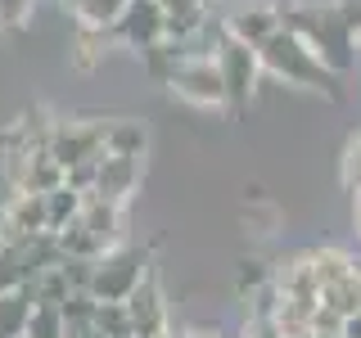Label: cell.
<instances>
[{"label":"cell","instance_id":"obj_1","mask_svg":"<svg viewBox=\"0 0 361 338\" xmlns=\"http://www.w3.org/2000/svg\"><path fill=\"white\" fill-rule=\"evenodd\" d=\"M280 27H289L334 77H343L357 59L361 9L353 5H289L280 9Z\"/></svg>","mask_w":361,"mask_h":338},{"label":"cell","instance_id":"obj_2","mask_svg":"<svg viewBox=\"0 0 361 338\" xmlns=\"http://www.w3.org/2000/svg\"><path fill=\"white\" fill-rule=\"evenodd\" d=\"M253 50H257L262 73L280 77V82H289V86H302V90H325V95H334V82H338V77L321 59H316V54L298 37H293L289 27H276L262 45H253Z\"/></svg>","mask_w":361,"mask_h":338},{"label":"cell","instance_id":"obj_3","mask_svg":"<svg viewBox=\"0 0 361 338\" xmlns=\"http://www.w3.org/2000/svg\"><path fill=\"white\" fill-rule=\"evenodd\" d=\"M149 262H145V253L140 248H109L104 257H95L90 262V280H86V293L95 302H127L131 298V289L140 284L149 270H145Z\"/></svg>","mask_w":361,"mask_h":338},{"label":"cell","instance_id":"obj_4","mask_svg":"<svg viewBox=\"0 0 361 338\" xmlns=\"http://www.w3.org/2000/svg\"><path fill=\"white\" fill-rule=\"evenodd\" d=\"M212 63H217L221 73V86H226V108L240 113L248 99H253L257 90V77H262V63H257V50L235 37H217V45H212Z\"/></svg>","mask_w":361,"mask_h":338},{"label":"cell","instance_id":"obj_5","mask_svg":"<svg viewBox=\"0 0 361 338\" xmlns=\"http://www.w3.org/2000/svg\"><path fill=\"white\" fill-rule=\"evenodd\" d=\"M167 86L190 108H226V86H221V73L212 63V54H185Z\"/></svg>","mask_w":361,"mask_h":338},{"label":"cell","instance_id":"obj_6","mask_svg":"<svg viewBox=\"0 0 361 338\" xmlns=\"http://www.w3.org/2000/svg\"><path fill=\"white\" fill-rule=\"evenodd\" d=\"M104 131H109V122H54V127L45 131V154L59 167L99 158L104 154Z\"/></svg>","mask_w":361,"mask_h":338},{"label":"cell","instance_id":"obj_7","mask_svg":"<svg viewBox=\"0 0 361 338\" xmlns=\"http://www.w3.org/2000/svg\"><path fill=\"white\" fill-rule=\"evenodd\" d=\"M113 41L131 45L135 54L149 50V45H158V41H167L163 5H158V0H131V5L122 9V18L113 23Z\"/></svg>","mask_w":361,"mask_h":338},{"label":"cell","instance_id":"obj_8","mask_svg":"<svg viewBox=\"0 0 361 338\" xmlns=\"http://www.w3.org/2000/svg\"><path fill=\"white\" fill-rule=\"evenodd\" d=\"M127 315H131V334L135 338H167V302L154 275H145L127 298Z\"/></svg>","mask_w":361,"mask_h":338},{"label":"cell","instance_id":"obj_9","mask_svg":"<svg viewBox=\"0 0 361 338\" xmlns=\"http://www.w3.org/2000/svg\"><path fill=\"white\" fill-rule=\"evenodd\" d=\"M77 225L95 239L99 253H109V248L122 244V208L99 194H82V212H77Z\"/></svg>","mask_w":361,"mask_h":338},{"label":"cell","instance_id":"obj_10","mask_svg":"<svg viewBox=\"0 0 361 338\" xmlns=\"http://www.w3.org/2000/svg\"><path fill=\"white\" fill-rule=\"evenodd\" d=\"M135 185H140V158H113L104 154L99 158V176H95V189L90 194H99V199H109V203H127L135 194Z\"/></svg>","mask_w":361,"mask_h":338},{"label":"cell","instance_id":"obj_11","mask_svg":"<svg viewBox=\"0 0 361 338\" xmlns=\"http://www.w3.org/2000/svg\"><path fill=\"white\" fill-rule=\"evenodd\" d=\"M280 27V9H271V5H240V9H231L221 23V32L226 37H235V41H244V45H262L271 32Z\"/></svg>","mask_w":361,"mask_h":338},{"label":"cell","instance_id":"obj_12","mask_svg":"<svg viewBox=\"0 0 361 338\" xmlns=\"http://www.w3.org/2000/svg\"><path fill=\"white\" fill-rule=\"evenodd\" d=\"M321 307H330L338 320L361 311V266H353L348 275H338L334 284H325V289H321Z\"/></svg>","mask_w":361,"mask_h":338},{"label":"cell","instance_id":"obj_13","mask_svg":"<svg viewBox=\"0 0 361 338\" xmlns=\"http://www.w3.org/2000/svg\"><path fill=\"white\" fill-rule=\"evenodd\" d=\"M145 149H149V135H145L140 122H109L104 154H113V158H140V163H145Z\"/></svg>","mask_w":361,"mask_h":338},{"label":"cell","instance_id":"obj_14","mask_svg":"<svg viewBox=\"0 0 361 338\" xmlns=\"http://www.w3.org/2000/svg\"><path fill=\"white\" fill-rule=\"evenodd\" d=\"M77 14V27H90V32H113V23L122 18V9L131 0H68Z\"/></svg>","mask_w":361,"mask_h":338},{"label":"cell","instance_id":"obj_15","mask_svg":"<svg viewBox=\"0 0 361 338\" xmlns=\"http://www.w3.org/2000/svg\"><path fill=\"white\" fill-rule=\"evenodd\" d=\"M77 212H82V194H77V189H68V185L50 189V194H45V234L68 230V225L77 221Z\"/></svg>","mask_w":361,"mask_h":338},{"label":"cell","instance_id":"obj_16","mask_svg":"<svg viewBox=\"0 0 361 338\" xmlns=\"http://www.w3.org/2000/svg\"><path fill=\"white\" fill-rule=\"evenodd\" d=\"M140 59H145V73H149L158 86H167L172 73L180 68V59H185V50H180L176 41H158V45H149V50H140Z\"/></svg>","mask_w":361,"mask_h":338},{"label":"cell","instance_id":"obj_17","mask_svg":"<svg viewBox=\"0 0 361 338\" xmlns=\"http://www.w3.org/2000/svg\"><path fill=\"white\" fill-rule=\"evenodd\" d=\"M307 266H312L316 284L325 289V284H334L338 275H348V270H353L357 262L343 253V248H312V253H307Z\"/></svg>","mask_w":361,"mask_h":338},{"label":"cell","instance_id":"obj_18","mask_svg":"<svg viewBox=\"0 0 361 338\" xmlns=\"http://www.w3.org/2000/svg\"><path fill=\"white\" fill-rule=\"evenodd\" d=\"M90 330L104 334V338H135L127 302H95V320H90Z\"/></svg>","mask_w":361,"mask_h":338},{"label":"cell","instance_id":"obj_19","mask_svg":"<svg viewBox=\"0 0 361 338\" xmlns=\"http://www.w3.org/2000/svg\"><path fill=\"white\" fill-rule=\"evenodd\" d=\"M23 338H68L59 307H32V315H27V330H23Z\"/></svg>","mask_w":361,"mask_h":338},{"label":"cell","instance_id":"obj_20","mask_svg":"<svg viewBox=\"0 0 361 338\" xmlns=\"http://www.w3.org/2000/svg\"><path fill=\"white\" fill-rule=\"evenodd\" d=\"M32 5H37V0H0V32H18V27H27Z\"/></svg>","mask_w":361,"mask_h":338},{"label":"cell","instance_id":"obj_21","mask_svg":"<svg viewBox=\"0 0 361 338\" xmlns=\"http://www.w3.org/2000/svg\"><path fill=\"white\" fill-rule=\"evenodd\" d=\"M343 185L353 194H361V135H353L348 149H343Z\"/></svg>","mask_w":361,"mask_h":338},{"label":"cell","instance_id":"obj_22","mask_svg":"<svg viewBox=\"0 0 361 338\" xmlns=\"http://www.w3.org/2000/svg\"><path fill=\"white\" fill-rule=\"evenodd\" d=\"M338 338H361V311H357V315H343V325H338Z\"/></svg>","mask_w":361,"mask_h":338},{"label":"cell","instance_id":"obj_23","mask_svg":"<svg viewBox=\"0 0 361 338\" xmlns=\"http://www.w3.org/2000/svg\"><path fill=\"white\" fill-rule=\"evenodd\" d=\"M353 225H357V239H361V194H357V208H353Z\"/></svg>","mask_w":361,"mask_h":338},{"label":"cell","instance_id":"obj_24","mask_svg":"<svg viewBox=\"0 0 361 338\" xmlns=\"http://www.w3.org/2000/svg\"><path fill=\"white\" fill-rule=\"evenodd\" d=\"M312 338H338V334H312Z\"/></svg>","mask_w":361,"mask_h":338},{"label":"cell","instance_id":"obj_25","mask_svg":"<svg viewBox=\"0 0 361 338\" xmlns=\"http://www.w3.org/2000/svg\"><path fill=\"white\" fill-rule=\"evenodd\" d=\"M86 338H104V334H95V330H90V334H86Z\"/></svg>","mask_w":361,"mask_h":338}]
</instances>
